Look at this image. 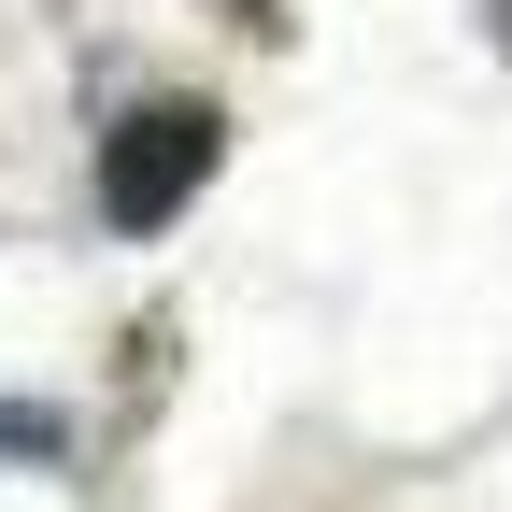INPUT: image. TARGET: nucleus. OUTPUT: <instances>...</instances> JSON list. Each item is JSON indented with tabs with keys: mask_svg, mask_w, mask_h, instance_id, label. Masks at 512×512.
I'll return each instance as SVG.
<instances>
[{
	"mask_svg": "<svg viewBox=\"0 0 512 512\" xmlns=\"http://www.w3.org/2000/svg\"><path fill=\"white\" fill-rule=\"evenodd\" d=\"M214 157H228V114H214V100H143V114L100 143V214H114V228H171V214L214 185Z\"/></svg>",
	"mask_w": 512,
	"mask_h": 512,
	"instance_id": "obj_1",
	"label": "nucleus"
},
{
	"mask_svg": "<svg viewBox=\"0 0 512 512\" xmlns=\"http://www.w3.org/2000/svg\"><path fill=\"white\" fill-rule=\"evenodd\" d=\"M57 441H72V427H57L43 399H0V456H57Z\"/></svg>",
	"mask_w": 512,
	"mask_h": 512,
	"instance_id": "obj_2",
	"label": "nucleus"
},
{
	"mask_svg": "<svg viewBox=\"0 0 512 512\" xmlns=\"http://www.w3.org/2000/svg\"><path fill=\"white\" fill-rule=\"evenodd\" d=\"M498 29H512V0H498Z\"/></svg>",
	"mask_w": 512,
	"mask_h": 512,
	"instance_id": "obj_3",
	"label": "nucleus"
}]
</instances>
